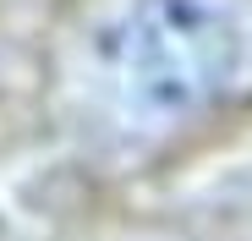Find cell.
I'll list each match as a JSON object with an SVG mask.
<instances>
[{"instance_id":"obj_1","label":"cell","mask_w":252,"mask_h":241,"mask_svg":"<svg viewBox=\"0 0 252 241\" xmlns=\"http://www.w3.org/2000/svg\"><path fill=\"white\" fill-rule=\"evenodd\" d=\"M230 55L236 33L208 0H143L110 44L115 77L148 110L203 104L230 77Z\"/></svg>"}]
</instances>
